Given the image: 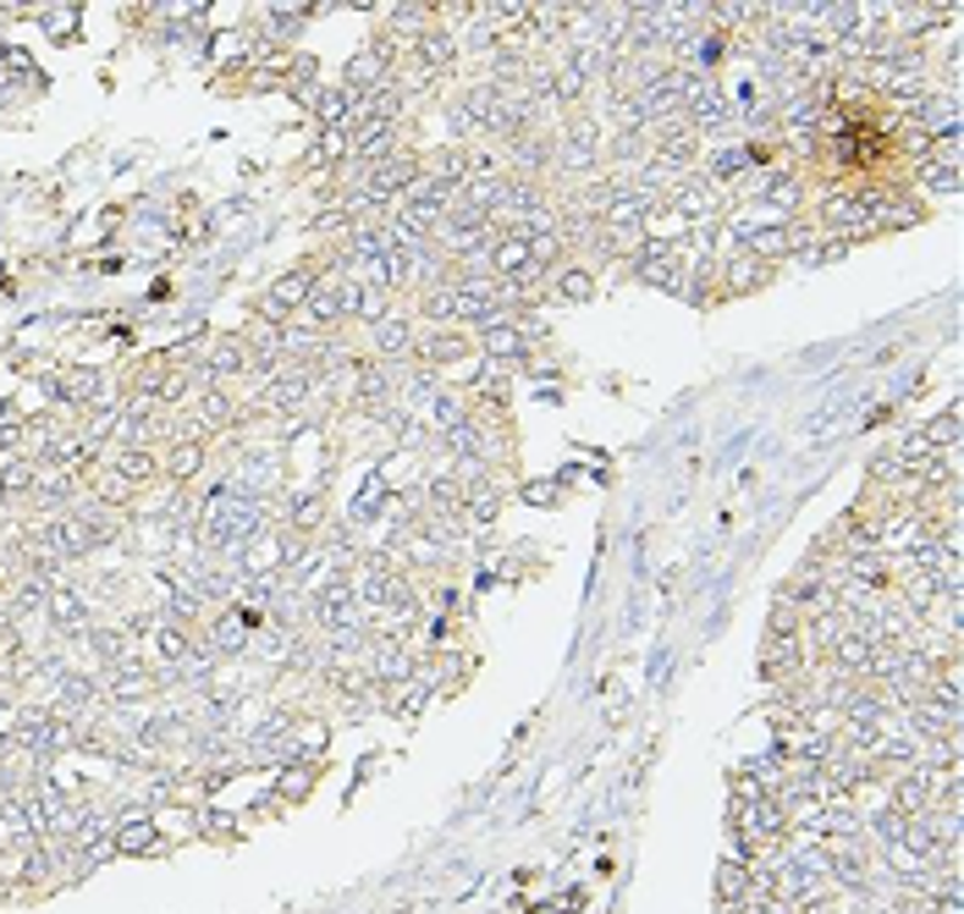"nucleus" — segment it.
<instances>
[{"label":"nucleus","instance_id":"393cba45","mask_svg":"<svg viewBox=\"0 0 964 914\" xmlns=\"http://www.w3.org/2000/svg\"><path fill=\"white\" fill-rule=\"evenodd\" d=\"M320 160L347 166V127H325V133H320Z\"/></svg>","mask_w":964,"mask_h":914},{"label":"nucleus","instance_id":"423d86ee","mask_svg":"<svg viewBox=\"0 0 964 914\" xmlns=\"http://www.w3.org/2000/svg\"><path fill=\"white\" fill-rule=\"evenodd\" d=\"M772 281V265H761L755 254H717V292L722 298H733V292H755V287H766Z\"/></svg>","mask_w":964,"mask_h":914},{"label":"nucleus","instance_id":"39448f33","mask_svg":"<svg viewBox=\"0 0 964 914\" xmlns=\"http://www.w3.org/2000/svg\"><path fill=\"white\" fill-rule=\"evenodd\" d=\"M530 331L519 325V314L513 320H502V325H491V331H479V342H474V353H486L491 364H502V369H513V364H530Z\"/></svg>","mask_w":964,"mask_h":914},{"label":"nucleus","instance_id":"6ab92c4d","mask_svg":"<svg viewBox=\"0 0 964 914\" xmlns=\"http://www.w3.org/2000/svg\"><path fill=\"white\" fill-rule=\"evenodd\" d=\"M386 497H391V475L380 469V475H369V480H364V491L353 497V524H369V519L386 508Z\"/></svg>","mask_w":964,"mask_h":914},{"label":"nucleus","instance_id":"2eb2a0df","mask_svg":"<svg viewBox=\"0 0 964 914\" xmlns=\"http://www.w3.org/2000/svg\"><path fill=\"white\" fill-rule=\"evenodd\" d=\"M89 491H95V502H100V508H111V513H117V508H128V502L138 497V491L128 486V475H122L117 464L95 469V475H89Z\"/></svg>","mask_w":964,"mask_h":914},{"label":"nucleus","instance_id":"0eeeda50","mask_svg":"<svg viewBox=\"0 0 964 914\" xmlns=\"http://www.w3.org/2000/svg\"><path fill=\"white\" fill-rule=\"evenodd\" d=\"M667 210H678L689 226H700V221L711 226V221H717V210H722V193H717L711 182H700V177H684V182L667 193Z\"/></svg>","mask_w":964,"mask_h":914},{"label":"nucleus","instance_id":"dca6fc26","mask_svg":"<svg viewBox=\"0 0 964 914\" xmlns=\"http://www.w3.org/2000/svg\"><path fill=\"white\" fill-rule=\"evenodd\" d=\"M34 480H40L34 457H7V464H0V502H7V497H29Z\"/></svg>","mask_w":964,"mask_h":914},{"label":"nucleus","instance_id":"ddd939ff","mask_svg":"<svg viewBox=\"0 0 964 914\" xmlns=\"http://www.w3.org/2000/svg\"><path fill=\"white\" fill-rule=\"evenodd\" d=\"M204 369H210L215 380H226V375H248V369H254L248 342H243V336H215L210 353H204Z\"/></svg>","mask_w":964,"mask_h":914},{"label":"nucleus","instance_id":"a211bd4d","mask_svg":"<svg viewBox=\"0 0 964 914\" xmlns=\"http://www.w3.org/2000/svg\"><path fill=\"white\" fill-rule=\"evenodd\" d=\"M111 843H117L122 854H144V848L155 843V821H149V815H122V821L111 826Z\"/></svg>","mask_w":964,"mask_h":914},{"label":"nucleus","instance_id":"f3484780","mask_svg":"<svg viewBox=\"0 0 964 914\" xmlns=\"http://www.w3.org/2000/svg\"><path fill=\"white\" fill-rule=\"evenodd\" d=\"M915 188H920L926 199H931V193H959V160H920Z\"/></svg>","mask_w":964,"mask_h":914},{"label":"nucleus","instance_id":"b1692460","mask_svg":"<svg viewBox=\"0 0 964 914\" xmlns=\"http://www.w3.org/2000/svg\"><path fill=\"white\" fill-rule=\"evenodd\" d=\"M717 892H722V903H744V898H750V865H739V859H722Z\"/></svg>","mask_w":964,"mask_h":914},{"label":"nucleus","instance_id":"f8f14e48","mask_svg":"<svg viewBox=\"0 0 964 914\" xmlns=\"http://www.w3.org/2000/svg\"><path fill=\"white\" fill-rule=\"evenodd\" d=\"M342 292H347V320H364V325H380V320L397 309V303H391L397 292H386V287H364V281H347Z\"/></svg>","mask_w":964,"mask_h":914},{"label":"nucleus","instance_id":"9b49d317","mask_svg":"<svg viewBox=\"0 0 964 914\" xmlns=\"http://www.w3.org/2000/svg\"><path fill=\"white\" fill-rule=\"evenodd\" d=\"M541 292L557 298V303H590V298H596V276H590L585 265H557V270L546 276Z\"/></svg>","mask_w":964,"mask_h":914},{"label":"nucleus","instance_id":"20e7f679","mask_svg":"<svg viewBox=\"0 0 964 914\" xmlns=\"http://www.w3.org/2000/svg\"><path fill=\"white\" fill-rule=\"evenodd\" d=\"M369 331H375V353H369L375 364L391 369V364H408V358H413V342H419V320H413V314H397V309H391V314H386L380 325H369Z\"/></svg>","mask_w":964,"mask_h":914},{"label":"nucleus","instance_id":"6e6552de","mask_svg":"<svg viewBox=\"0 0 964 914\" xmlns=\"http://www.w3.org/2000/svg\"><path fill=\"white\" fill-rule=\"evenodd\" d=\"M413 62H419L424 73H435V78H441V73H452V67H457V34H452V29L435 18V23H430V29L413 40Z\"/></svg>","mask_w":964,"mask_h":914},{"label":"nucleus","instance_id":"f257e3e1","mask_svg":"<svg viewBox=\"0 0 964 914\" xmlns=\"http://www.w3.org/2000/svg\"><path fill=\"white\" fill-rule=\"evenodd\" d=\"M259 519H265V508L254 497H243L237 486H221L199 508V540H204V551H232V546L259 535Z\"/></svg>","mask_w":964,"mask_h":914},{"label":"nucleus","instance_id":"4be33fe9","mask_svg":"<svg viewBox=\"0 0 964 914\" xmlns=\"http://www.w3.org/2000/svg\"><path fill=\"white\" fill-rule=\"evenodd\" d=\"M314 116H320V127H347V116H353L347 89H325V94H314Z\"/></svg>","mask_w":964,"mask_h":914},{"label":"nucleus","instance_id":"4468645a","mask_svg":"<svg viewBox=\"0 0 964 914\" xmlns=\"http://www.w3.org/2000/svg\"><path fill=\"white\" fill-rule=\"evenodd\" d=\"M78 486H84V475H78V469H62V464H40L34 497H40V502H73V497H78Z\"/></svg>","mask_w":964,"mask_h":914},{"label":"nucleus","instance_id":"9d476101","mask_svg":"<svg viewBox=\"0 0 964 914\" xmlns=\"http://www.w3.org/2000/svg\"><path fill=\"white\" fill-rule=\"evenodd\" d=\"M204 469V435H171V452H166V480L171 486H188L193 475Z\"/></svg>","mask_w":964,"mask_h":914},{"label":"nucleus","instance_id":"f03ea898","mask_svg":"<svg viewBox=\"0 0 964 914\" xmlns=\"http://www.w3.org/2000/svg\"><path fill=\"white\" fill-rule=\"evenodd\" d=\"M468 353H474V336H468V331H457V325H430V331H419L408 364H419V375H441V369H452V364L468 358Z\"/></svg>","mask_w":964,"mask_h":914},{"label":"nucleus","instance_id":"5701e85b","mask_svg":"<svg viewBox=\"0 0 964 914\" xmlns=\"http://www.w3.org/2000/svg\"><path fill=\"white\" fill-rule=\"evenodd\" d=\"M210 424H237V408H232V397H226L221 386L204 391V402H199V424H193V430H210Z\"/></svg>","mask_w":964,"mask_h":914},{"label":"nucleus","instance_id":"412c9836","mask_svg":"<svg viewBox=\"0 0 964 914\" xmlns=\"http://www.w3.org/2000/svg\"><path fill=\"white\" fill-rule=\"evenodd\" d=\"M287 513H292V519H287V535H292V540H303V535H314V530H320L325 502H320V497H298Z\"/></svg>","mask_w":964,"mask_h":914},{"label":"nucleus","instance_id":"1a4fd4ad","mask_svg":"<svg viewBox=\"0 0 964 914\" xmlns=\"http://www.w3.org/2000/svg\"><path fill=\"white\" fill-rule=\"evenodd\" d=\"M51 391H56L67 408H84V413L111 402V391H106V375H100V369H67V375H62V386H51Z\"/></svg>","mask_w":964,"mask_h":914},{"label":"nucleus","instance_id":"7ed1b4c3","mask_svg":"<svg viewBox=\"0 0 964 914\" xmlns=\"http://www.w3.org/2000/svg\"><path fill=\"white\" fill-rule=\"evenodd\" d=\"M309 292H314V270H287V276H276L270 287H265V320H276V325H287L292 314H303V303H309Z\"/></svg>","mask_w":964,"mask_h":914},{"label":"nucleus","instance_id":"aec40b11","mask_svg":"<svg viewBox=\"0 0 964 914\" xmlns=\"http://www.w3.org/2000/svg\"><path fill=\"white\" fill-rule=\"evenodd\" d=\"M117 469L128 475V486H133V491H144V486L160 475V464H155V452H149V446H128V452L117 457Z\"/></svg>","mask_w":964,"mask_h":914}]
</instances>
